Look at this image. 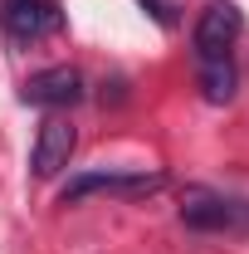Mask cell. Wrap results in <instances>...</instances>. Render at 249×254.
I'll return each mask as SVG.
<instances>
[{
	"label": "cell",
	"instance_id": "6da1fadb",
	"mask_svg": "<svg viewBox=\"0 0 249 254\" xmlns=\"http://www.w3.org/2000/svg\"><path fill=\"white\" fill-rule=\"evenodd\" d=\"M166 186V176L161 171H83V176H73L68 186L59 190V200H83V195H152V190Z\"/></svg>",
	"mask_w": 249,
	"mask_h": 254
},
{
	"label": "cell",
	"instance_id": "7a4b0ae2",
	"mask_svg": "<svg viewBox=\"0 0 249 254\" xmlns=\"http://www.w3.org/2000/svg\"><path fill=\"white\" fill-rule=\"evenodd\" d=\"M245 30V15H240V5L235 0H210L205 10H200V20H195V59H225L230 54V44L240 39Z\"/></svg>",
	"mask_w": 249,
	"mask_h": 254
},
{
	"label": "cell",
	"instance_id": "3957f363",
	"mask_svg": "<svg viewBox=\"0 0 249 254\" xmlns=\"http://www.w3.org/2000/svg\"><path fill=\"white\" fill-rule=\"evenodd\" d=\"M0 20H5V34H10L15 44H34V39H44V34L63 30L59 0H5Z\"/></svg>",
	"mask_w": 249,
	"mask_h": 254
},
{
	"label": "cell",
	"instance_id": "277c9868",
	"mask_svg": "<svg viewBox=\"0 0 249 254\" xmlns=\"http://www.w3.org/2000/svg\"><path fill=\"white\" fill-rule=\"evenodd\" d=\"M20 98H25L30 108H73V103L83 98V78H78V68L54 64V68H44V73L25 78Z\"/></svg>",
	"mask_w": 249,
	"mask_h": 254
},
{
	"label": "cell",
	"instance_id": "5b68a950",
	"mask_svg": "<svg viewBox=\"0 0 249 254\" xmlns=\"http://www.w3.org/2000/svg\"><path fill=\"white\" fill-rule=\"evenodd\" d=\"M73 147H78V132H73V123H63V118H49V123L39 127V137H34V176L39 181H49V176H59L63 166H68V157H73Z\"/></svg>",
	"mask_w": 249,
	"mask_h": 254
},
{
	"label": "cell",
	"instance_id": "8992f818",
	"mask_svg": "<svg viewBox=\"0 0 249 254\" xmlns=\"http://www.w3.org/2000/svg\"><path fill=\"white\" fill-rule=\"evenodd\" d=\"M181 220L190 230H235V225L249 220V210L240 200H225V195H210V190H190L181 200Z\"/></svg>",
	"mask_w": 249,
	"mask_h": 254
},
{
	"label": "cell",
	"instance_id": "52a82bcc",
	"mask_svg": "<svg viewBox=\"0 0 249 254\" xmlns=\"http://www.w3.org/2000/svg\"><path fill=\"white\" fill-rule=\"evenodd\" d=\"M200 93L210 98V103H230L235 98V64H230V54L200 64Z\"/></svg>",
	"mask_w": 249,
	"mask_h": 254
},
{
	"label": "cell",
	"instance_id": "ba28073f",
	"mask_svg": "<svg viewBox=\"0 0 249 254\" xmlns=\"http://www.w3.org/2000/svg\"><path fill=\"white\" fill-rule=\"evenodd\" d=\"M137 5H142V10L152 15V20H156V25H161V30H176V20H181L171 0H137Z\"/></svg>",
	"mask_w": 249,
	"mask_h": 254
}]
</instances>
